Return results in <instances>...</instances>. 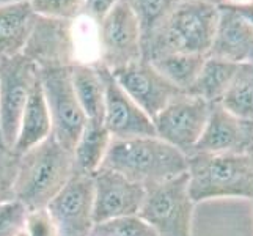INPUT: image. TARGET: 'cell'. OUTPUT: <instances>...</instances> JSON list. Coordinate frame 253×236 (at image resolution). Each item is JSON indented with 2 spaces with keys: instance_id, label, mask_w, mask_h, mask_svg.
<instances>
[{
  "instance_id": "cell-1",
  "label": "cell",
  "mask_w": 253,
  "mask_h": 236,
  "mask_svg": "<svg viewBox=\"0 0 253 236\" xmlns=\"http://www.w3.org/2000/svg\"><path fill=\"white\" fill-rule=\"evenodd\" d=\"M17 157L14 200L25 209L46 208L74 175L73 151L52 134Z\"/></svg>"
},
{
  "instance_id": "cell-2",
  "label": "cell",
  "mask_w": 253,
  "mask_h": 236,
  "mask_svg": "<svg viewBox=\"0 0 253 236\" xmlns=\"http://www.w3.org/2000/svg\"><path fill=\"white\" fill-rule=\"evenodd\" d=\"M101 169L117 172L145 188L187 172V156L158 136L112 139Z\"/></svg>"
},
{
  "instance_id": "cell-3",
  "label": "cell",
  "mask_w": 253,
  "mask_h": 236,
  "mask_svg": "<svg viewBox=\"0 0 253 236\" xmlns=\"http://www.w3.org/2000/svg\"><path fill=\"white\" fill-rule=\"evenodd\" d=\"M220 6L206 0H181L165 22L142 46V58L164 52L208 57L219 24Z\"/></svg>"
},
{
  "instance_id": "cell-4",
  "label": "cell",
  "mask_w": 253,
  "mask_h": 236,
  "mask_svg": "<svg viewBox=\"0 0 253 236\" xmlns=\"http://www.w3.org/2000/svg\"><path fill=\"white\" fill-rule=\"evenodd\" d=\"M186 173L195 205L217 198L253 200V153H192Z\"/></svg>"
},
{
  "instance_id": "cell-5",
  "label": "cell",
  "mask_w": 253,
  "mask_h": 236,
  "mask_svg": "<svg viewBox=\"0 0 253 236\" xmlns=\"http://www.w3.org/2000/svg\"><path fill=\"white\" fill-rule=\"evenodd\" d=\"M194 206L184 173L146 186L138 216L158 236H192Z\"/></svg>"
},
{
  "instance_id": "cell-6",
  "label": "cell",
  "mask_w": 253,
  "mask_h": 236,
  "mask_svg": "<svg viewBox=\"0 0 253 236\" xmlns=\"http://www.w3.org/2000/svg\"><path fill=\"white\" fill-rule=\"evenodd\" d=\"M40 81L50 113L52 136L73 151L86 125V117L73 90L71 66L40 69Z\"/></svg>"
},
{
  "instance_id": "cell-7",
  "label": "cell",
  "mask_w": 253,
  "mask_h": 236,
  "mask_svg": "<svg viewBox=\"0 0 253 236\" xmlns=\"http://www.w3.org/2000/svg\"><path fill=\"white\" fill-rule=\"evenodd\" d=\"M96 41L98 57L94 63L109 71L142 58L140 25L126 0H120L96 27Z\"/></svg>"
},
{
  "instance_id": "cell-8",
  "label": "cell",
  "mask_w": 253,
  "mask_h": 236,
  "mask_svg": "<svg viewBox=\"0 0 253 236\" xmlns=\"http://www.w3.org/2000/svg\"><path fill=\"white\" fill-rule=\"evenodd\" d=\"M38 74L37 65L24 54L0 60V129L5 145L11 151L24 107Z\"/></svg>"
},
{
  "instance_id": "cell-9",
  "label": "cell",
  "mask_w": 253,
  "mask_h": 236,
  "mask_svg": "<svg viewBox=\"0 0 253 236\" xmlns=\"http://www.w3.org/2000/svg\"><path fill=\"white\" fill-rule=\"evenodd\" d=\"M211 104L194 94L181 93L153 118L154 133L186 156L192 154L203 134Z\"/></svg>"
},
{
  "instance_id": "cell-10",
  "label": "cell",
  "mask_w": 253,
  "mask_h": 236,
  "mask_svg": "<svg viewBox=\"0 0 253 236\" xmlns=\"http://www.w3.org/2000/svg\"><path fill=\"white\" fill-rule=\"evenodd\" d=\"M74 24L71 21L37 16L22 54L38 69L73 66L76 62H81L77 57Z\"/></svg>"
},
{
  "instance_id": "cell-11",
  "label": "cell",
  "mask_w": 253,
  "mask_h": 236,
  "mask_svg": "<svg viewBox=\"0 0 253 236\" xmlns=\"http://www.w3.org/2000/svg\"><path fill=\"white\" fill-rule=\"evenodd\" d=\"M47 209L57 225L58 236H90L94 227L93 177L73 175L50 200Z\"/></svg>"
},
{
  "instance_id": "cell-12",
  "label": "cell",
  "mask_w": 253,
  "mask_h": 236,
  "mask_svg": "<svg viewBox=\"0 0 253 236\" xmlns=\"http://www.w3.org/2000/svg\"><path fill=\"white\" fill-rule=\"evenodd\" d=\"M110 73L121 89L138 104V107L151 120L171 99L184 93L169 82L158 69L143 58L113 69Z\"/></svg>"
},
{
  "instance_id": "cell-13",
  "label": "cell",
  "mask_w": 253,
  "mask_h": 236,
  "mask_svg": "<svg viewBox=\"0 0 253 236\" xmlns=\"http://www.w3.org/2000/svg\"><path fill=\"white\" fill-rule=\"evenodd\" d=\"M145 198V186L117 172L99 169L93 175L94 224L138 214Z\"/></svg>"
},
{
  "instance_id": "cell-14",
  "label": "cell",
  "mask_w": 253,
  "mask_h": 236,
  "mask_svg": "<svg viewBox=\"0 0 253 236\" xmlns=\"http://www.w3.org/2000/svg\"><path fill=\"white\" fill-rule=\"evenodd\" d=\"M99 69L104 79L102 125L109 131L110 137L132 139L143 136H156L153 120L121 89L109 69L102 66H99Z\"/></svg>"
},
{
  "instance_id": "cell-15",
  "label": "cell",
  "mask_w": 253,
  "mask_h": 236,
  "mask_svg": "<svg viewBox=\"0 0 253 236\" xmlns=\"http://www.w3.org/2000/svg\"><path fill=\"white\" fill-rule=\"evenodd\" d=\"M194 153H253V121L233 115L219 102L211 104L206 126L198 143L195 145Z\"/></svg>"
},
{
  "instance_id": "cell-16",
  "label": "cell",
  "mask_w": 253,
  "mask_h": 236,
  "mask_svg": "<svg viewBox=\"0 0 253 236\" xmlns=\"http://www.w3.org/2000/svg\"><path fill=\"white\" fill-rule=\"evenodd\" d=\"M219 6V24L208 55L236 65L253 63V25L233 6Z\"/></svg>"
},
{
  "instance_id": "cell-17",
  "label": "cell",
  "mask_w": 253,
  "mask_h": 236,
  "mask_svg": "<svg viewBox=\"0 0 253 236\" xmlns=\"http://www.w3.org/2000/svg\"><path fill=\"white\" fill-rule=\"evenodd\" d=\"M52 134V121L50 113L46 104L44 93L40 81V74L33 89L30 92V96L25 104L22 117L19 121V131H17L16 142L13 145L14 154H22L35 145H38L44 139H47Z\"/></svg>"
},
{
  "instance_id": "cell-18",
  "label": "cell",
  "mask_w": 253,
  "mask_h": 236,
  "mask_svg": "<svg viewBox=\"0 0 253 236\" xmlns=\"http://www.w3.org/2000/svg\"><path fill=\"white\" fill-rule=\"evenodd\" d=\"M35 17L27 0L0 5V60L22 54Z\"/></svg>"
},
{
  "instance_id": "cell-19",
  "label": "cell",
  "mask_w": 253,
  "mask_h": 236,
  "mask_svg": "<svg viewBox=\"0 0 253 236\" xmlns=\"http://www.w3.org/2000/svg\"><path fill=\"white\" fill-rule=\"evenodd\" d=\"M71 84L86 121L102 123L104 79L99 66L90 62H76L71 66Z\"/></svg>"
},
{
  "instance_id": "cell-20",
  "label": "cell",
  "mask_w": 253,
  "mask_h": 236,
  "mask_svg": "<svg viewBox=\"0 0 253 236\" xmlns=\"http://www.w3.org/2000/svg\"><path fill=\"white\" fill-rule=\"evenodd\" d=\"M112 137L102 123L86 121L79 141L73 150L74 175H93L101 169Z\"/></svg>"
},
{
  "instance_id": "cell-21",
  "label": "cell",
  "mask_w": 253,
  "mask_h": 236,
  "mask_svg": "<svg viewBox=\"0 0 253 236\" xmlns=\"http://www.w3.org/2000/svg\"><path fill=\"white\" fill-rule=\"evenodd\" d=\"M238 68L239 65L236 63L208 55L197 81L187 93L206 101L208 104L220 102L225 93L228 92L233 79L238 73Z\"/></svg>"
},
{
  "instance_id": "cell-22",
  "label": "cell",
  "mask_w": 253,
  "mask_h": 236,
  "mask_svg": "<svg viewBox=\"0 0 253 236\" xmlns=\"http://www.w3.org/2000/svg\"><path fill=\"white\" fill-rule=\"evenodd\" d=\"M203 55L194 54H181V52H164V54L156 55L146 62H150L158 71L171 82L174 87H178L181 92L187 93L190 87L194 85L197 77L202 71L205 63Z\"/></svg>"
},
{
  "instance_id": "cell-23",
  "label": "cell",
  "mask_w": 253,
  "mask_h": 236,
  "mask_svg": "<svg viewBox=\"0 0 253 236\" xmlns=\"http://www.w3.org/2000/svg\"><path fill=\"white\" fill-rule=\"evenodd\" d=\"M219 104L233 115L253 121V63L239 65L228 92Z\"/></svg>"
},
{
  "instance_id": "cell-24",
  "label": "cell",
  "mask_w": 253,
  "mask_h": 236,
  "mask_svg": "<svg viewBox=\"0 0 253 236\" xmlns=\"http://www.w3.org/2000/svg\"><path fill=\"white\" fill-rule=\"evenodd\" d=\"M140 25L142 46L159 30L181 0H126Z\"/></svg>"
},
{
  "instance_id": "cell-25",
  "label": "cell",
  "mask_w": 253,
  "mask_h": 236,
  "mask_svg": "<svg viewBox=\"0 0 253 236\" xmlns=\"http://www.w3.org/2000/svg\"><path fill=\"white\" fill-rule=\"evenodd\" d=\"M90 236H158L140 216H125L94 224Z\"/></svg>"
},
{
  "instance_id": "cell-26",
  "label": "cell",
  "mask_w": 253,
  "mask_h": 236,
  "mask_svg": "<svg viewBox=\"0 0 253 236\" xmlns=\"http://www.w3.org/2000/svg\"><path fill=\"white\" fill-rule=\"evenodd\" d=\"M84 2L85 0H27L37 16L71 22L81 19Z\"/></svg>"
},
{
  "instance_id": "cell-27",
  "label": "cell",
  "mask_w": 253,
  "mask_h": 236,
  "mask_svg": "<svg viewBox=\"0 0 253 236\" xmlns=\"http://www.w3.org/2000/svg\"><path fill=\"white\" fill-rule=\"evenodd\" d=\"M19 157L11 150L0 148V205L14 200V180Z\"/></svg>"
},
{
  "instance_id": "cell-28",
  "label": "cell",
  "mask_w": 253,
  "mask_h": 236,
  "mask_svg": "<svg viewBox=\"0 0 253 236\" xmlns=\"http://www.w3.org/2000/svg\"><path fill=\"white\" fill-rule=\"evenodd\" d=\"M25 209L19 202H8L0 205V236H17L25 225Z\"/></svg>"
},
{
  "instance_id": "cell-29",
  "label": "cell",
  "mask_w": 253,
  "mask_h": 236,
  "mask_svg": "<svg viewBox=\"0 0 253 236\" xmlns=\"http://www.w3.org/2000/svg\"><path fill=\"white\" fill-rule=\"evenodd\" d=\"M24 232L27 233V236H58L57 225L52 219L47 206L27 209Z\"/></svg>"
},
{
  "instance_id": "cell-30",
  "label": "cell",
  "mask_w": 253,
  "mask_h": 236,
  "mask_svg": "<svg viewBox=\"0 0 253 236\" xmlns=\"http://www.w3.org/2000/svg\"><path fill=\"white\" fill-rule=\"evenodd\" d=\"M118 2L120 0H85L81 17H85L94 27H98L104 17L115 8Z\"/></svg>"
},
{
  "instance_id": "cell-31",
  "label": "cell",
  "mask_w": 253,
  "mask_h": 236,
  "mask_svg": "<svg viewBox=\"0 0 253 236\" xmlns=\"http://www.w3.org/2000/svg\"><path fill=\"white\" fill-rule=\"evenodd\" d=\"M230 6H233L234 10H236L241 16L246 17V19L253 25V2L252 3H247V5H238V6L236 5H230Z\"/></svg>"
},
{
  "instance_id": "cell-32",
  "label": "cell",
  "mask_w": 253,
  "mask_h": 236,
  "mask_svg": "<svg viewBox=\"0 0 253 236\" xmlns=\"http://www.w3.org/2000/svg\"><path fill=\"white\" fill-rule=\"evenodd\" d=\"M253 0H222V3H226V5H247V3H252ZM220 3V5H222Z\"/></svg>"
},
{
  "instance_id": "cell-33",
  "label": "cell",
  "mask_w": 253,
  "mask_h": 236,
  "mask_svg": "<svg viewBox=\"0 0 253 236\" xmlns=\"http://www.w3.org/2000/svg\"><path fill=\"white\" fill-rule=\"evenodd\" d=\"M0 148H3V150H10L6 145H5V142H3V136H2V129H0Z\"/></svg>"
},
{
  "instance_id": "cell-34",
  "label": "cell",
  "mask_w": 253,
  "mask_h": 236,
  "mask_svg": "<svg viewBox=\"0 0 253 236\" xmlns=\"http://www.w3.org/2000/svg\"><path fill=\"white\" fill-rule=\"evenodd\" d=\"M206 2H211V3H215V5H220L222 0H206Z\"/></svg>"
},
{
  "instance_id": "cell-35",
  "label": "cell",
  "mask_w": 253,
  "mask_h": 236,
  "mask_svg": "<svg viewBox=\"0 0 253 236\" xmlns=\"http://www.w3.org/2000/svg\"><path fill=\"white\" fill-rule=\"evenodd\" d=\"M10 2H16V0H0V5H5V3H10Z\"/></svg>"
},
{
  "instance_id": "cell-36",
  "label": "cell",
  "mask_w": 253,
  "mask_h": 236,
  "mask_svg": "<svg viewBox=\"0 0 253 236\" xmlns=\"http://www.w3.org/2000/svg\"><path fill=\"white\" fill-rule=\"evenodd\" d=\"M17 236H27V233H25V232H24V230H22V232H21V233H19V235H17Z\"/></svg>"
}]
</instances>
